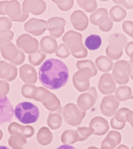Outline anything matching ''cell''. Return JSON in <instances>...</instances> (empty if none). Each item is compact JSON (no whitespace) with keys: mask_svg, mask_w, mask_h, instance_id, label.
I'll list each match as a JSON object with an SVG mask.
<instances>
[{"mask_svg":"<svg viewBox=\"0 0 133 149\" xmlns=\"http://www.w3.org/2000/svg\"><path fill=\"white\" fill-rule=\"evenodd\" d=\"M132 149H133V146H132Z\"/></svg>","mask_w":133,"mask_h":149,"instance_id":"cell-42","label":"cell"},{"mask_svg":"<svg viewBox=\"0 0 133 149\" xmlns=\"http://www.w3.org/2000/svg\"><path fill=\"white\" fill-rule=\"evenodd\" d=\"M111 126L113 129H115V130H122L125 126V123H120V122H118L114 119V117L111 119Z\"/></svg>","mask_w":133,"mask_h":149,"instance_id":"cell-31","label":"cell"},{"mask_svg":"<svg viewBox=\"0 0 133 149\" xmlns=\"http://www.w3.org/2000/svg\"><path fill=\"white\" fill-rule=\"evenodd\" d=\"M57 149H76L74 147H72V145H69V144H63V145H61L59 146Z\"/></svg>","mask_w":133,"mask_h":149,"instance_id":"cell-34","label":"cell"},{"mask_svg":"<svg viewBox=\"0 0 133 149\" xmlns=\"http://www.w3.org/2000/svg\"><path fill=\"white\" fill-rule=\"evenodd\" d=\"M96 65L100 72H110L113 68L112 61L106 56H100L96 59Z\"/></svg>","mask_w":133,"mask_h":149,"instance_id":"cell-15","label":"cell"},{"mask_svg":"<svg viewBox=\"0 0 133 149\" xmlns=\"http://www.w3.org/2000/svg\"><path fill=\"white\" fill-rule=\"evenodd\" d=\"M61 140L65 144H74L79 141V134L74 130H67L62 135Z\"/></svg>","mask_w":133,"mask_h":149,"instance_id":"cell-19","label":"cell"},{"mask_svg":"<svg viewBox=\"0 0 133 149\" xmlns=\"http://www.w3.org/2000/svg\"><path fill=\"white\" fill-rule=\"evenodd\" d=\"M132 99H133V95H132Z\"/></svg>","mask_w":133,"mask_h":149,"instance_id":"cell-41","label":"cell"},{"mask_svg":"<svg viewBox=\"0 0 133 149\" xmlns=\"http://www.w3.org/2000/svg\"><path fill=\"white\" fill-rule=\"evenodd\" d=\"M122 29L125 33L133 38V22L132 21H125L122 23Z\"/></svg>","mask_w":133,"mask_h":149,"instance_id":"cell-27","label":"cell"},{"mask_svg":"<svg viewBox=\"0 0 133 149\" xmlns=\"http://www.w3.org/2000/svg\"><path fill=\"white\" fill-rule=\"evenodd\" d=\"M97 99V93L94 87H90L89 88L88 93H83L79 96L77 102L78 106L83 111H86L90 109L93 105L95 104L96 101Z\"/></svg>","mask_w":133,"mask_h":149,"instance_id":"cell-9","label":"cell"},{"mask_svg":"<svg viewBox=\"0 0 133 149\" xmlns=\"http://www.w3.org/2000/svg\"><path fill=\"white\" fill-rule=\"evenodd\" d=\"M77 133L79 134V141H83L93 134V128L91 127H79L77 129Z\"/></svg>","mask_w":133,"mask_h":149,"instance_id":"cell-24","label":"cell"},{"mask_svg":"<svg viewBox=\"0 0 133 149\" xmlns=\"http://www.w3.org/2000/svg\"><path fill=\"white\" fill-rule=\"evenodd\" d=\"M14 114L11 102L6 96H0V126L10 122Z\"/></svg>","mask_w":133,"mask_h":149,"instance_id":"cell-10","label":"cell"},{"mask_svg":"<svg viewBox=\"0 0 133 149\" xmlns=\"http://www.w3.org/2000/svg\"><path fill=\"white\" fill-rule=\"evenodd\" d=\"M108 46L106 48V54L111 60H118L123 54L127 38L122 33H113L108 37Z\"/></svg>","mask_w":133,"mask_h":149,"instance_id":"cell-3","label":"cell"},{"mask_svg":"<svg viewBox=\"0 0 133 149\" xmlns=\"http://www.w3.org/2000/svg\"><path fill=\"white\" fill-rule=\"evenodd\" d=\"M93 72L88 68H82L73 76V83L75 87L80 92H83L90 88L89 79L93 77Z\"/></svg>","mask_w":133,"mask_h":149,"instance_id":"cell-6","label":"cell"},{"mask_svg":"<svg viewBox=\"0 0 133 149\" xmlns=\"http://www.w3.org/2000/svg\"><path fill=\"white\" fill-rule=\"evenodd\" d=\"M125 120L126 122H128L130 123L131 126L133 127V111L128 112L125 115Z\"/></svg>","mask_w":133,"mask_h":149,"instance_id":"cell-33","label":"cell"},{"mask_svg":"<svg viewBox=\"0 0 133 149\" xmlns=\"http://www.w3.org/2000/svg\"><path fill=\"white\" fill-rule=\"evenodd\" d=\"M108 18V12L107 9L104 8H100L91 14L90 16V20L92 24L100 26L103 23H104Z\"/></svg>","mask_w":133,"mask_h":149,"instance_id":"cell-14","label":"cell"},{"mask_svg":"<svg viewBox=\"0 0 133 149\" xmlns=\"http://www.w3.org/2000/svg\"><path fill=\"white\" fill-rule=\"evenodd\" d=\"M0 149H9L6 146H0Z\"/></svg>","mask_w":133,"mask_h":149,"instance_id":"cell-38","label":"cell"},{"mask_svg":"<svg viewBox=\"0 0 133 149\" xmlns=\"http://www.w3.org/2000/svg\"><path fill=\"white\" fill-rule=\"evenodd\" d=\"M90 127L93 128V134L101 136L105 134L109 130V123L101 116H96L91 120Z\"/></svg>","mask_w":133,"mask_h":149,"instance_id":"cell-12","label":"cell"},{"mask_svg":"<svg viewBox=\"0 0 133 149\" xmlns=\"http://www.w3.org/2000/svg\"><path fill=\"white\" fill-rule=\"evenodd\" d=\"M76 66L78 68H88L91 70V72H93V76H95L96 74H97V68L93 64V61L90 60H85V61H79L76 64Z\"/></svg>","mask_w":133,"mask_h":149,"instance_id":"cell-21","label":"cell"},{"mask_svg":"<svg viewBox=\"0 0 133 149\" xmlns=\"http://www.w3.org/2000/svg\"><path fill=\"white\" fill-rule=\"evenodd\" d=\"M125 50L126 54L129 57L131 54L133 52V41H131L129 43H128V44H126Z\"/></svg>","mask_w":133,"mask_h":149,"instance_id":"cell-32","label":"cell"},{"mask_svg":"<svg viewBox=\"0 0 133 149\" xmlns=\"http://www.w3.org/2000/svg\"><path fill=\"white\" fill-rule=\"evenodd\" d=\"M87 149H99V148H96V147H90V148H88Z\"/></svg>","mask_w":133,"mask_h":149,"instance_id":"cell-39","label":"cell"},{"mask_svg":"<svg viewBox=\"0 0 133 149\" xmlns=\"http://www.w3.org/2000/svg\"><path fill=\"white\" fill-rule=\"evenodd\" d=\"M26 143L27 141L23 137H11L9 140V146L13 149H23V144Z\"/></svg>","mask_w":133,"mask_h":149,"instance_id":"cell-23","label":"cell"},{"mask_svg":"<svg viewBox=\"0 0 133 149\" xmlns=\"http://www.w3.org/2000/svg\"><path fill=\"white\" fill-rule=\"evenodd\" d=\"M129 58H130V61H129V63H130L131 65H133V52L131 54Z\"/></svg>","mask_w":133,"mask_h":149,"instance_id":"cell-36","label":"cell"},{"mask_svg":"<svg viewBox=\"0 0 133 149\" xmlns=\"http://www.w3.org/2000/svg\"><path fill=\"white\" fill-rule=\"evenodd\" d=\"M64 40L68 42L75 58H85L87 56V51L82 42V34L79 33L68 32L64 37Z\"/></svg>","mask_w":133,"mask_h":149,"instance_id":"cell-5","label":"cell"},{"mask_svg":"<svg viewBox=\"0 0 133 149\" xmlns=\"http://www.w3.org/2000/svg\"><path fill=\"white\" fill-rule=\"evenodd\" d=\"M116 149H129L128 147L125 145V144H121V145H119Z\"/></svg>","mask_w":133,"mask_h":149,"instance_id":"cell-35","label":"cell"},{"mask_svg":"<svg viewBox=\"0 0 133 149\" xmlns=\"http://www.w3.org/2000/svg\"><path fill=\"white\" fill-rule=\"evenodd\" d=\"M101 44H102V40L99 35H90L85 40V46L86 48L90 51L97 50L101 46Z\"/></svg>","mask_w":133,"mask_h":149,"instance_id":"cell-17","label":"cell"},{"mask_svg":"<svg viewBox=\"0 0 133 149\" xmlns=\"http://www.w3.org/2000/svg\"><path fill=\"white\" fill-rule=\"evenodd\" d=\"M130 63L125 60L118 61L113 65L112 68V77L115 82L119 85H125L129 81L131 75Z\"/></svg>","mask_w":133,"mask_h":149,"instance_id":"cell-4","label":"cell"},{"mask_svg":"<svg viewBox=\"0 0 133 149\" xmlns=\"http://www.w3.org/2000/svg\"><path fill=\"white\" fill-rule=\"evenodd\" d=\"M86 116V112L79 110L75 104L66 105L65 108V121L72 126H78Z\"/></svg>","mask_w":133,"mask_h":149,"instance_id":"cell-7","label":"cell"},{"mask_svg":"<svg viewBox=\"0 0 133 149\" xmlns=\"http://www.w3.org/2000/svg\"><path fill=\"white\" fill-rule=\"evenodd\" d=\"M78 4L88 13H93L97 7V3L95 0H78Z\"/></svg>","mask_w":133,"mask_h":149,"instance_id":"cell-20","label":"cell"},{"mask_svg":"<svg viewBox=\"0 0 133 149\" xmlns=\"http://www.w3.org/2000/svg\"><path fill=\"white\" fill-rule=\"evenodd\" d=\"M73 26L78 30H84L88 26V18L83 11L77 10L71 16Z\"/></svg>","mask_w":133,"mask_h":149,"instance_id":"cell-13","label":"cell"},{"mask_svg":"<svg viewBox=\"0 0 133 149\" xmlns=\"http://www.w3.org/2000/svg\"><path fill=\"white\" fill-rule=\"evenodd\" d=\"M2 131L0 130V140L2 139Z\"/></svg>","mask_w":133,"mask_h":149,"instance_id":"cell-40","label":"cell"},{"mask_svg":"<svg viewBox=\"0 0 133 149\" xmlns=\"http://www.w3.org/2000/svg\"><path fill=\"white\" fill-rule=\"evenodd\" d=\"M113 2L119 6L121 5L127 9H133V0H114Z\"/></svg>","mask_w":133,"mask_h":149,"instance_id":"cell-29","label":"cell"},{"mask_svg":"<svg viewBox=\"0 0 133 149\" xmlns=\"http://www.w3.org/2000/svg\"><path fill=\"white\" fill-rule=\"evenodd\" d=\"M107 137H111V138L114 140V141L116 142L117 145L120 144L121 141V134L118 131H116V130H111V131H109V133L107 134Z\"/></svg>","mask_w":133,"mask_h":149,"instance_id":"cell-28","label":"cell"},{"mask_svg":"<svg viewBox=\"0 0 133 149\" xmlns=\"http://www.w3.org/2000/svg\"><path fill=\"white\" fill-rule=\"evenodd\" d=\"M110 19L114 22H120L125 18L127 16L125 9H123L121 6L116 5L111 9L109 13Z\"/></svg>","mask_w":133,"mask_h":149,"instance_id":"cell-16","label":"cell"},{"mask_svg":"<svg viewBox=\"0 0 133 149\" xmlns=\"http://www.w3.org/2000/svg\"><path fill=\"white\" fill-rule=\"evenodd\" d=\"M116 145V142L114 141L112 138L106 137V138L101 143L100 149H115Z\"/></svg>","mask_w":133,"mask_h":149,"instance_id":"cell-26","label":"cell"},{"mask_svg":"<svg viewBox=\"0 0 133 149\" xmlns=\"http://www.w3.org/2000/svg\"><path fill=\"white\" fill-rule=\"evenodd\" d=\"M14 114L20 123L30 124L38 120L40 112L36 105L30 102H22L16 106Z\"/></svg>","mask_w":133,"mask_h":149,"instance_id":"cell-2","label":"cell"},{"mask_svg":"<svg viewBox=\"0 0 133 149\" xmlns=\"http://www.w3.org/2000/svg\"><path fill=\"white\" fill-rule=\"evenodd\" d=\"M120 102L114 95L105 96L100 103V111L106 116H112L116 113Z\"/></svg>","mask_w":133,"mask_h":149,"instance_id":"cell-8","label":"cell"},{"mask_svg":"<svg viewBox=\"0 0 133 149\" xmlns=\"http://www.w3.org/2000/svg\"><path fill=\"white\" fill-rule=\"evenodd\" d=\"M130 110L128 108H121L116 112V113L114 114V119L118 122L122 123H126L125 115L126 113L129 112Z\"/></svg>","mask_w":133,"mask_h":149,"instance_id":"cell-25","label":"cell"},{"mask_svg":"<svg viewBox=\"0 0 133 149\" xmlns=\"http://www.w3.org/2000/svg\"><path fill=\"white\" fill-rule=\"evenodd\" d=\"M41 83L47 88L55 90L62 88L69 79V69L65 63L55 58L45 61L38 72Z\"/></svg>","mask_w":133,"mask_h":149,"instance_id":"cell-1","label":"cell"},{"mask_svg":"<svg viewBox=\"0 0 133 149\" xmlns=\"http://www.w3.org/2000/svg\"><path fill=\"white\" fill-rule=\"evenodd\" d=\"M98 88L100 93L104 95H110L114 93L116 90V82L113 79L112 74L109 73L102 74L98 83Z\"/></svg>","mask_w":133,"mask_h":149,"instance_id":"cell-11","label":"cell"},{"mask_svg":"<svg viewBox=\"0 0 133 149\" xmlns=\"http://www.w3.org/2000/svg\"><path fill=\"white\" fill-rule=\"evenodd\" d=\"M112 27H113V21L110 18L107 19V21L104 23H103L102 25H100L99 26L100 30L104 31V32H108V31L111 30Z\"/></svg>","mask_w":133,"mask_h":149,"instance_id":"cell-30","label":"cell"},{"mask_svg":"<svg viewBox=\"0 0 133 149\" xmlns=\"http://www.w3.org/2000/svg\"><path fill=\"white\" fill-rule=\"evenodd\" d=\"M131 65V64H130ZM131 68H132V72H131V79L133 80V65H131Z\"/></svg>","mask_w":133,"mask_h":149,"instance_id":"cell-37","label":"cell"},{"mask_svg":"<svg viewBox=\"0 0 133 149\" xmlns=\"http://www.w3.org/2000/svg\"><path fill=\"white\" fill-rule=\"evenodd\" d=\"M37 141L41 145H48L51 142L52 140V134L51 132H49L48 130L46 127H44V134H43L40 131L39 134L37 137Z\"/></svg>","mask_w":133,"mask_h":149,"instance_id":"cell-22","label":"cell"},{"mask_svg":"<svg viewBox=\"0 0 133 149\" xmlns=\"http://www.w3.org/2000/svg\"><path fill=\"white\" fill-rule=\"evenodd\" d=\"M132 91L128 86H119L115 90V97L120 101H126L132 98Z\"/></svg>","mask_w":133,"mask_h":149,"instance_id":"cell-18","label":"cell"}]
</instances>
